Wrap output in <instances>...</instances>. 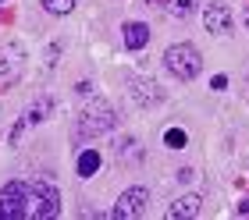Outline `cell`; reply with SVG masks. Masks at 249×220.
Instances as JSON below:
<instances>
[{
	"label": "cell",
	"instance_id": "cell-1",
	"mask_svg": "<svg viewBox=\"0 0 249 220\" xmlns=\"http://www.w3.org/2000/svg\"><path fill=\"white\" fill-rule=\"evenodd\" d=\"M118 124V110L110 107V103H104V100H93L89 107L78 114V138H89V135H104V132H110Z\"/></svg>",
	"mask_w": 249,
	"mask_h": 220
},
{
	"label": "cell",
	"instance_id": "cell-2",
	"mask_svg": "<svg viewBox=\"0 0 249 220\" xmlns=\"http://www.w3.org/2000/svg\"><path fill=\"white\" fill-rule=\"evenodd\" d=\"M164 64H167V71L175 78H185V82L203 71V57H199V50L192 43H175L171 50L164 53Z\"/></svg>",
	"mask_w": 249,
	"mask_h": 220
},
{
	"label": "cell",
	"instance_id": "cell-3",
	"mask_svg": "<svg viewBox=\"0 0 249 220\" xmlns=\"http://www.w3.org/2000/svg\"><path fill=\"white\" fill-rule=\"evenodd\" d=\"M61 213V195L50 181H29V213L25 217H36V220H47V217H57Z\"/></svg>",
	"mask_w": 249,
	"mask_h": 220
},
{
	"label": "cell",
	"instance_id": "cell-4",
	"mask_svg": "<svg viewBox=\"0 0 249 220\" xmlns=\"http://www.w3.org/2000/svg\"><path fill=\"white\" fill-rule=\"evenodd\" d=\"M29 213V181H7L0 188V220H15Z\"/></svg>",
	"mask_w": 249,
	"mask_h": 220
},
{
	"label": "cell",
	"instance_id": "cell-5",
	"mask_svg": "<svg viewBox=\"0 0 249 220\" xmlns=\"http://www.w3.org/2000/svg\"><path fill=\"white\" fill-rule=\"evenodd\" d=\"M146 203H150V192L142 188V185H135V188L128 192H121V199L114 203V220H135V217H142L146 213Z\"/></svg>",
	"mask_w": 249,
	"mask_h": 220
},
{
	"label": "cell",
	"instance_id": "cell-6",
	"mask_svg": "<svg viewBox=\"0 0 249 220\" xmlns=\"http://www.w3.org/2000/svg\"><path fill=\"white\" fill-rule=\"evenodd\" d=\"M203 29L213 32V36H228L235 29V15L228 4H221V0H213V4L203 7Z\"/></svg>",
	"mask_w": 249,
	"mask_h": 220
},
{
	"label": "cell",
	"instance_id": "cell-7",
	"mask_svg": "<svg viewBox=\"0 0 249 220\" xmlns=\"http://www.w3.org/2000/svg\"><path fill=\"white\" fill-rule=\"evenodd\" d=\"M124 89H128V96L135 100V107H157V103L167 100L164 85H157L153 78H128Z\"/></svg>",
	"mask_w": 249,
	"mask_h": 220
},
{
	"label": "cell",
	"instance_id": "cell-8",
	"mask_svg": "<svg viewBox=\"0 0 249 220\" xmlns=\"http://www.w3.org/2000/svg\"><path fill=\"white\" fill-rule=\"evenodd\" d=\"M50 110H53V100H50V96L36 100V103H32V107H29V114H25V118H21V121L15 124V128H11V142H18V138L25 135V132L32 128V124L47 121V118H50Z\"/></svg>",
	"mask_w": 249,
	"mask_h": 220
},
{
	"label": "cell",
	"instance_id": "cell-9",
	"mask_svg": "<svg viewBox=\"0 0 249 220\" xmlns=\"http://www.w3.org/2000/svg\"><path fill=\"white\" fill-rule=\"evenodd\" d=\"M25 68V50L21 46H0V82L15 78Z\"/></svg>",
	"mask_w": 249,
	"mask_h": 220
},
{
	"label": "cell",
	"instance_id": "cell-10",
	"mask_svg": "<svg viewBox=\"0 0 249 220\" xmlns=\"http://www.w3.org/2000/svg\"><path fill=\"white\" fill-rule=\"evenodd\" d=\"M199 206H203V199L196 192H189V195H182V199H175L171 206H167V217L171 220H192L199 213Z\"/></svg>",
	"mask_w": 249,
	"mask_h": 220
},
{
	"label": "cell",
	"instance_id": "cell-11",
	"mask_svg": "<svg viewBox=\"0 0 249 220\" xmlns=\"http://www.w3.org/2000/svg\"><path fill=\"white\" fill-rule=\"evenodd\" d=\"M124 46L128 50H142L146 43H150V25L146 21H124Z\"/></svg>",
	"mask_w": 249,
	"mask_h": 220
},
{
	"label": "cell",
	"instance_id": "cell-12",
	"mask_svg": "<svg viewBox=\"0 0 249 220\" xmlns=\"http://www.w3.org/2000/svg\"><path fill=\"white\" fill-rule=\"evenodd\" d=\"M100 164H104V160H100L96 149H86V153L78 156V178H93L100 170Z\"/></svg>",
	"mask_w": 249,
	"mask_h": 220
},
{
	"label": "cell",
	"instance_id": "cell-13",
	"mask_svg": "<svg viewBox=\"0 0 249 220\" xmlns=\"http://www.w3.org/2000/svg\"><path fill=\"white\" fill-rule=\"evenodd\" d=\"M164 142L171 146V149H182V146L189 142V135H185V128H167V132H164Z\"/></svg>",
	"mask_w": 249,
	"mask_h": 220
},
{
	"label": "cell",
	"instance_id": "cell-14",
	"mask_svg": "<svg viewBox=\"0 0 249 220\" xmlns=\"http://www.w3.org/2000/svg\"><path fill=\"white\" fill-rule=\"evenodd\" d=\"M43 7H47L50 15H71L75 0H43Z\"/></svg>",
	"mask_w": 249,
	"mask_h": 220
},
{
	"label": "cell",
	"instance_id": "cell-15",
	"mask_svg": "<svg viewBox=\"0 0 249 220\" xmlns=\"http://www.w3.org/2000/svg\"><path fill=\"white\" fill-rule=\"evenodd\" d=\"M196 11V0H171V15L175 18H189Z\"/></svg>",
	"mask_w": 249,
	"mask_h": 220
},
{
	"label": "cell",
	"instance_id": "cell-16",
	"mask_svg": "<svg viewBox=\"0 0 249 220\" xmlns=\"http://www.w3.org/2000/svg\"><path fill=\"white\" fill-rule=\"evenodd\" d=\"M210 85H213V89H224V85H228V78H224V75H213Z\"/></svg>",
	"mask_w": 249,
	"mask_h": 220
}]
</instances>
